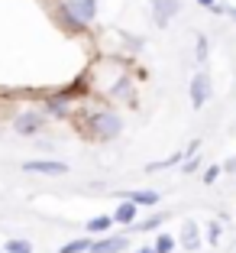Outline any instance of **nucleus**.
<instances>
[{
    "label": "nucleus",
    "instance_id": "obj_1",
    "mask_svg": "<svg viewBox=\"0 0 236 253\" xmlns=\"http://www.w3.org/2000/svg\"><path fill=\"white\" fill-rule=\"evenodd\" d=\"M78 130H81L88 140L94 143H113L120 133H123V117L110 107H91V111H81L74 117Z\"/></svg>",
    "mask_w": 236,
    "mask_h": 253
},
{
    "label": "nucleus",
    "instance_id": "obj_2",
    "mask_svg": "<svg viewBox=\"0 0 236 253\" xmlns=\"http://www.w3.org/2000/svg\"><path fill=\"white\" fill-rule=\"evenodd\" d=\"M55 20L68 33H84L97 20V0H62L55 10Z\"/></svg>",
    "mask_w": 236,
    "mask_h": 253
},
{
    "label": "nucleus",
    "instance_id": "obj_3",
    "mask_svg": "<svg viewBox=\"0 0 236 253\" xmlns=\"http://www.w3.org/2000/svg\"><path fill=\"white\" fill-rule=\"evenodd\" d=\"M45 120H49V117H45L42 111H33V107H30V111H23V114L13 117V133L16 136H36V133L45 130Z\"/></svg>",
    "mask_w": 236,
    "mask_h": 253
},
{
    "label": "nucleus",
    "instance_id": "obj_4",
    "mask_svg": "<svg viewBox=\"0 0 236 253\" xmlns=\"http://www.w3.org/2000/svg\"><path fill=\"white\" fill-rule=\"evenodd\" d=\"M210 91H214V82H210V75H207V72L191 75V82H188V97H191L194 111H201V107L210 101Z\"/></svg>",
    "mask_w": 236,
    "mask_h": 253
},
{
    "label": "nucleus",
    "instance_id": "obj_5",
    "mask_svg": "<svg viewBox=\"0 0 236 253\" xmlns=\"http://www.w3.org/2000/svg\"><path fill=\"white\" fill-rule=\"evenodd\" d=\"M130 250V237L126 234H107V237H94L88 253H126Z\"/></svg>",
    "mask_w": 236,
    "mask_h": 253
},
{
    "label": "nucleus",
    "instance_id": "obj_6",
    "mask_svg": "<svg viewBox=\"0 0 236 253\" xmlns=\"http://www.w3.org/2000/svg\"><path fill=\"white\" fill-rule=\"evenodd\" d=\"M152 3V20H155V26H169L171 20H175L178 13H181V0H149Z\"/></svg>",
    "mask_w": 236,
    "mask_h": 253
},
{
    "label": "nucleus",
    "instance_id": "obj_7",
    "mask_svg": "<svg viewBox=\"0 0 236 253\" xmlns=\"http://www.w3.org/2000/svg\"><path fill=\"white\" fill-rule=\"evenodd\" d=\"M23 172H39V175H65L68 166L59 163V159H26V163H23Z\"/></svg>",
    "mask_w": 236,
    "mask_h": 253
},
{
    "label": "nucleus",
    "instance_id": "obj_8",
    "mask_svg": "<svg viewBox=\"0 0 236 253\" xmlns=\"http://www.w3.org/2000/svg\"><path fill=\"white\" fill-rule=\"evenodd\" d=\"M120 198L133 201L136 208H152V205H159V201H162V195L155 192V188H133V192H123Z\"/></svg>",
    "mask_w": 236,
    "mask_h": 253
},
{
    "label": "nucleus",
    "instance_id": "obj_9",
    "mask_svg": "<svg viewBox=\"0 0 236 253\" xmlns=\"http://www.w3.org/2000/svg\"><path fill=\"white\" fill-rule=\"evenodd\" d=\"M113 224H123V227H130L133 221H139V208H136L133 201H126V198H120V205L113 208Z\"/></svg>",
    "mask_w": 236,
    "mask_h": 253
},
{
    "label": "nucleus",
    "instance_id": "obj_10",
    "mask_svg": "<svg viewBox=\"0 0 236 253\" xmlns=\"http://www.w3.org/2000/svg\"><path fill=\"white\" fill-rule=\"evenodd\" d=\"M201 244H204V237H201V227L194 221H185L181 224V247H185V250H201Z\"/></svg>",
    "mask_w": 236,
    "mask_h": 253
},
{
    "label": "nucleus",
    "instance_id": "obj_11",
    "mask_svg": "<svg viewBox=\"0 0 236 253\" xmlns=\"http://www.w3.org/2000/svg\"><path fill=\"white\" fill-rule=\"evenodd\" d=\"M113 227V217L110 214H97V217H91L88 224H84V231H88V237H103V234Z\"/></svg>",
    "mask_w": 236,
    "mask_h": 253
},
{
    "label": "nucleus",
    "instance_id": "obj_12",
    "mask_svg": "<svg viewBox=\"0 0 236 253\" xmlns=\"http://www.w3.org/2000/svg\"><path fill=\"white\" fill-rule=\"evenodd\" d=\"M165 217H169V214H165V211H162V214H149L146 221H133V224H130V227H133L136 234H146V231H159V227H162V224H165Z\"/></svg>",
    "mask_w": 236,
    "mask_h": 253
},
{
    "label": "nucleus",
    "instance_id": "obj_13",
    "mask_svg": "<svg viewBox=\"0 0 236 253\" xmlns=\"http://www.w3.org/2000/svg\"><path fill=\"white\" fill-rule=\"evenodd\" d=\"M91 240H94V237H88V234H84V237H78V240H68L65 247H59V253H88Z\"/></svg>",
    "mask_w": 236,
    "mask_h": 253
},
{
    "label": "nucleus",
    "instance_id": "obj_14",
    "mask_svg": "<svg viewBox=\"0 0 236 253\" xmlns=\"http://www.w3.org/2000/svg\"><path fill=\"white\" fill-rule=\"evenodd\" d=\"M0 250H3V253H33V244H30V240H23V237H10Z\"/></svg>",
    "mask_w": 236,
    "mask_h": 253
},
{
    "label": "nucleus",
    "instance_id": "obj_15",
    "mask_svg": "<svg viewBox=\"0 0 236 253\" xmlns=\"http://www.w3.org/2000/svg\"><path fill=\"white\" fill-rule=\"evenodd\" d=\"M149 247H152L155 253H171V250H175V237L162 231V234H159V237H155V244H149Z\"/></svg>",
    "mask_w": 236,
    "mask_h": 253
},
{
    "label": "nucleus",
    "instance_id": "obj_16",
    "mask_svg": "<svg viewBox=\"0 0 236 253\" xmlns=\"http://www.w3.org/2000/svg\"><path fill=\"white\" fill-rule=\"evenodd\" d=\"M220 237H223V224L220 221H210V224H207V231H204V240L210 247H217V244H220Z\"/></svg>",
    "mask_w": 236,
    "mask_h": 253
},
{
    "label": "nucleus",
    "instance_id": "obj_17",
    "mask_svg": "<svg viewBox=\"0 0 236 253\" xmlns=\"http://www.w3.org/2000/svg\"><path fill=\"white\" fill-rule=\"evenodd\" d=\"M220 175H223V169H220V166L214 163V166H207V169L201 172V182H204V185H214V182L220 179Z\"/></svg>",
    "mask_w": 236,
    "mask_h": 253
},
{
    "label": "nucleus",
    "instance_id": "obj_18",
    "mask_svg": "<svg viewBox=\"0 0 236 253\" xmlns=\"http://www.w3.org/2000/svg\"><path fill=\"white\" fill-rule=\"evenodd\" d=\"M207 49H210L207 36H204V33H198V49H194V59H198V62H207V55H210Z\"/></svg>",
    "mask_w": 236,
    "mask_h": 253
},
{
    "label": "nucleus",
    "instance_id": "obj_19",
    "mask_svg": "<svg viewBox=\"0 0 236 253\" xmlns=\"http://www.w3.org/2000/svg\"><path fill=\"white\" fill-rule=\"evenodd\" d=\"M198 169H201L198 153H194V156H185V159H181V172H198Z\"/></svg>",
    "mask_w": 236,
    "mask_h": 253
},
{
    "label": "nucleus",
    "instance_id": "obj_20",
    "mask_svg": "<svg viewBox=\"0 0 236 253\" xmlns=\"http://www.w3.org/2000/svg\"><path fill=\"white\" fill-rule=\"evenodd\" d=\"M220 169H223V172H236V156H230V159H227V163H223V166H220Z\"/></svg>",
    "mask_w": 236,
    "mask_h": 253
},
{
    "label": "nucleus",
    "instance_id": "obj_21",
    "mask_svg": "<svg viewBox=\"0 0 236 253\" xmlns=\"http://www.w3.org/2000/svg\"><path fill=\"white\" fill-rule=\"evenodd\" d=\"M198 3H201V7H207V10H210V7L217 3V0H198Z\"/></svg>",
    "mask_w": 236,
    "mask_h": 253
},
{
    "label": "nucleus",
    "instance_id": "obj_22",
    "mask_svg": "<svg viewBox=\"0 0 236 253\" xmlns=\"http://www.w3.org/2000/svg\"><path fill=\"white\" fill-rule=\"evenodd\" d=\"M136 253H155V250H152V247H139V250H136Z\"/></svg>",
    "mask_w": 236,
    "mask_h": 253
},
{
    "label": "nucleus",
    "instance_id": "obj_23",
    "mask_svg": "<svg viewBox=\"0 0 236 253\" xmlns=\"http://www.w3.org/2000/svg\"><path fill=\"white\" fill-rule=\"evenodd\" d=\"M230 13H233V20H236V7H233V10H230Z\"/></svg>",
    "mask_w": 236,
    "mask_h": 253
},
{
    "label": "nucleus",
    "instance_id": "obj_24",
    "mask_svg": "<svg viewBox=\"0 0 236 253\" xmlns=\"http://www.w3.org/2000/svg\"><path fill=\"white\" fill-rule=\"evenodd\" d=\"M0 253H3V250H0Z\"/></svg>",
    "mask_w": 236,
    "mask_h": 253
}]
</instances>
